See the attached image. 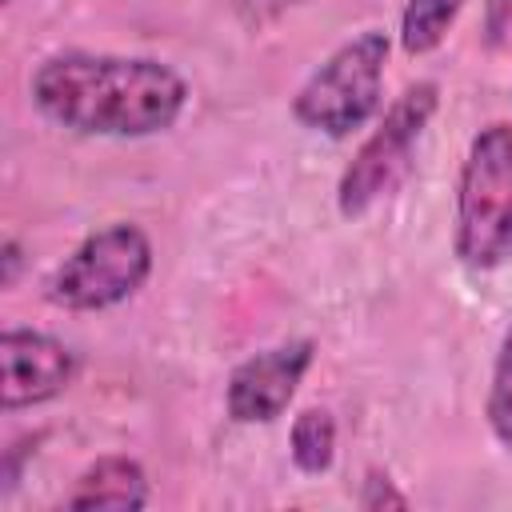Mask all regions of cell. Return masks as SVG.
<instances>
[{
    "label": "cell",
    "mask_w": 512,
    "mask_h": 512,
    "mask_svg": "<svg viewBox=\"0 0 512 512\" xmlns=\"http://www.w3.org/2000/svg\"><path fill=\"white\" fill-rule=\"evenodd\" d=\"M20 256H24V252H20V244L8 236V240H4V248H0V264H4V272H0V284H4V288H12V284H16V272H20Z\"/></svg>",
    "instance_id": "4fadbf2b"
},
{
    "label": "cell",
    "mask_w": 512,
    "mask_h": 512,
    "mask_svg": "<svg viewBox=\"0 0 512 512\" xmlns=\"http://www.w3.org/2000/svg\"><path fill=\"white\" fill-rule=\"evenodd\" d=\"M152 276V240L140 224H108L84 236L64 264L52 268L44 296L64 312L116 308Z\"/></svg>",
    "instance_id": "277c9868"
},
{
    "label": "cell",
    "mask_w": 512,
    "mask_h": 512,
    "mask_svg": "<svg viewBox=\"0 0 512 512\" xmlns=\"http://www.w3.org/2000/svg\"><path fill=\"white\" fill-rule=\"evenodd\" d=\"M0 404L4 412L56 400L76 376V352L36 328H8L0 336Z\"/></svg>",
    "instance_id": "52a82bcc"
},
{
    "label": "cell",
    "mask_w": 512,
    "mask_h": 512,
    "mask_svg": "<svg viewBox=\"0 0 512 512\" xmlns=\"http://www.w3.org/2000/svg\"><path fill=\"white\" fill-rule=\"evenodd\" d=\"M28 88L52 124L80 136H156L188 108V80L152 56L56 52L36 64Z\"/></svg>",
    "instance_id": "6da1fadb"
},
{
    "label": "cell",
    "mask_w": 512,
    "mask_h": 512,
    "mask_svg": "<svg viewBox=\"0 0 512 512\" xmlns=\"http://www.w3.org/2000/svg\"><path fill=\"white\" fill-rule=\"evenodd\" d=\"M452 252L464 268L492 272L512 264V124H484L456 176Z\"/></svg>",
    "instance_id": "7a4b0ae2"
},
{
    "label": "cell",
    "mask_w": 512,
    "mask_h": 512,
    "mask_svg": "<svg viewBox=\"0 0 512 512\" xmlns=\"http://www.w3.org/2000/svg\"><path fill=\"white\" fill-rule=\"evenodd\" d=\"M316 360V344L308 336L272 344L248 360H240L224 388V408L236 424H272L292 404Z\"/></svg>",
    "instance_id": "8992f818"
},
{
    "label": "cell",
    "mask_w": 512,
    "mask_h": 512,
    "mask_svg": "<svg viewBox=\"0 0 512 512\" xmlns=\"http://www.w3.org/2000/svg\"><path fill=\"white\" fill-rule=\"evenodd\" d=\"M288 452H292V464L304 476L328 472L332 460H336V420H332V412L328 408H304L292 420Z\"/></svg>",
    "instance_id": "30bf717a"
},
{
    "label": "cell",
    "mask_w": 512,
    "mask_h": 512,
    "mask_svg": "<svg viewBox=\"0 0 512 512\" xmlns=\"http://www.w3.org/2000/svg\"><path fill=\"white\" fill-rule=\"evenodd\" d=\"M356 504H360V508H368V512H384V508H408V496L392 484V476H388V472L368 468V472H364V480H360V496H356Z\"/></svg>",
    "instance_id": "7c38bea8"
},
{
    "label": "cell",
    "mask_w": 512,
    "mask_h": 512,
    "mask_svg": "<svg viewBox=\"0 0 512 512\" xmlns=\"http://www.w3.org/2000/svg\"><path fill=\"white\" fill-rule=\"evenodd\" d=\"M388 48V32L364 28L352 40H344L332 56H324V64L312 68V76L292 96L296 124L332 140H344L356 128H364L384 100Z\"/></svg>",
    "instance_id": "3957f363"
},
{
    "label": "cell",
    "mask_w": 512,
    "mask_h": 512,
    "mask_svg": "<svg viewBox=\"0 0 512 512\" xmlns=\"http://www.w3.org/2000/svg\"><path fill=\"white\" fill-rule=\"evenodd\" d=\"M468 0H408L400 12V48L408 56H428L444 44Z\"/></svg>",
    "instance_id": "9c48e42d"
},
{
    "label": "cell",
    "mask_w": 512,
    "mask_h": 512,
    "mask_svg": "<svg viewBox=\"0 0 512 512\" xmlns=\"http://www.w3.org/2000/svg\"><path fill=\"white\" fill-rule=\"evenodd\" d=\"M148 500H152L148 472L132 456H100V460H92L76 476L72 492L64 496L68 508H144Z\"/></svg>",
    "instance_id": "ba28073f"
},
{
    "label": "cell",
    "mask_w": 512,
    "mask_h": 512,
    "mask_svg": "<svg viewBox=\"0 0 512 512\" xmlns=\"http://www.w3.org/2000/svg\"><path fill=\"white\" fill-rule=\"evenodd\" d=\"M484 416H488L492 436L504 448H512V324L500 336V352H496V364H492V384H488Z\"/></svg>",
    "instance_id": "8fae6325"
},
{
    "label": "cell",
    "mask_w": 512,
    "mask_h": 512,
    "mask_svg": "<svg viewBox=\"0 0 512 512\" xmlns=\"http://www.w3.org/2000/svg\"><path fill=\"white\" fill-rule=\"evenodd\" d=\"M436 104H440L436 80H416L388 104V112L380 116L372 136L356 148L352 164L344 168V176L336 184L340 216H348V220L364 216L376 200H384L404 180V172L412 164V148L424 136L428 120L436 116Z\"/></svg>",
    "instance_id": "5b68a950"
}]
</instances>
